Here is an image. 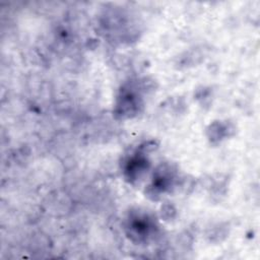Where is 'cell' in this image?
<instances>
[{
    "instance_id": "obj_1",
    "label": "cell",
    "mask_w": 260,
    "mask_h": 260,
    "mask_svg": "<svg viewBox=\"0 0 260 260\" xmlns=\"http://www.w3.org/2000/svg\"><path fill=\"white\" fill-rule=\"evenodd\" d=\"M136 220H131L130 222V230H131V234L135 235L136 237L139 238H143L146 235H148L150 233V223L148 218H146V220H142L143 218L140 217H135Z\"/></svg>"
}]
</instances>
